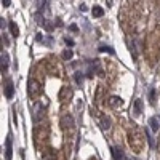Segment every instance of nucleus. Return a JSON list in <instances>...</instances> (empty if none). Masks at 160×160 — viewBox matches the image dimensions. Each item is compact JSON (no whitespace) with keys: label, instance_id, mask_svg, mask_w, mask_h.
Masks as SVG:
<instances>
[{"label":"nucleus","instance_id":"obj_16","mask_svg":"<svg viewBox=\"0 0 160 160\" xmlns=\"http://www.w3.org/2000/svg\"><path fill=\"white\" fill-rule=\"evenodd\" d=\"M82 80H83V75H82L80 72H77L75 74V82H77V83H82Z\"/></svg>","mask_w":160,"mask_h":160},{"label":"nucleus","instance_id":"obj_8","mask_svg":"<svg viewBox=\"0 0 160 160\" xmlns=\"http://www.w3.org/2000/svg\"><path fill=\"white\" fill-rule=\"evenodd\" d=\"M109 104H111L112 107H118V106L123 104V101H122V98H118V96H112L111 99H109Z\"/></svg>","mask_w":160,"mask_h":160},{"label":"nucleus","instance_id":"obj_21","mask_svg":"<svg viewBox=\"0 0 160 160\" xmlns=\"http://www.w3.org/2000/svg\"><path fill=\"white\" fill-rule=\"evenodd\" d=\"M35 40H37V42H40V40H43V34H37V37H35Z\"/></svg>","mask_w":160,"mask_h":160},{"label":"nucleus","instance_id":"obj_24","mask_svg":"<svg viewBox=\"0 0 160 160\" xmlns=\"http://www.w3.org/2000/svg\"><path fill=\"white\" fill-rule=\"evenodd\" d=\"M125 160H139V159H136V157H125Z\"/></svg>","mask_w":160,"mask_h":160},{"label":"nucleus","instance_id":"obj_13","mask_svg":"<svg viewBox=\"0 0 160 160\" xmlns=\"http://www.w3.org/2000/svg\"><path fill=\"white\" fill-rule=\"evenodd\" d=\"M74 56V53H72V50H70V48H67V50H64V51H63V59H70V58H72Z\"/></svg>","mask_w":160,"mask_h":160},{"label":"nucleus","instance_id":"obj_12","mask_svg":"<svg viewBox=\"0 0 160 160\" xmlns=\"http://www.w3.org/2000/svg\"><path fill=\"white\" fill-rule=\"evenodd\" d=\"M10 30H11L13 37H18L19 29H18V26H16V23H10Z\"/></svg>","mask_w":160,"mask_h":160},{"label":"nucleus","instance_id":"obj_2","mask_svg":"<svg viewBox=\"0 0 160 160\" xmlns=\"http://www.w3.org/2000/svg\"><path fill=\"white\" fill-rule=\"evenodd\" d=\"M61 127L63 128H72L74 127V117L72 115H69V114H66V115H63L61 117Z\"/></svg>","mask_w":160,"mask_h":160},{"label":"nucleus","instance_id":"obj_1","mask_svg":"<svg viewBox=\"0 0 160 160\" xmlns=\"http://www.w3.org/2000/svg\"><path fill=\"white\" fill-rule=\"evenodd\" d=\"M27 91H29L30 98H39L40 93H42V87H40V83L37 80H29V88H27Z\"/></svg>","mask_w":160,"mask_h":160},{"label":"nucleus","instance_id":"obj_6","mask_svg":"<svg viewBox=\"0 0 160 160\" xmlns=\"http://www.w3.org/2000/svg\"><path fill=\"white\" fill-rule=\"evenodd\" d=\"M8 63H10V56H8V53L2 51V66H0V69H2V74L5 72L6 69H8Z\"/></svg>","mask_w":160,"mask_h":160},{"label":"nucleus","instance_id":"obj_3","mask_svg":"<svg viewBox=\"0 0 160 160\" xmlns=\"http://www.w3.org/2000/svg\"><path fill=\"white\" fill-rule=\"evenodd\" d=\"M13 157V147H11V138H6V142H5V159L6 160H11Z\"/></svg>","mask_w":160,"mask_h":160},{"label":"nucleus","instance_id":"obj_17","mask_svg":"<svg viewBox=\"0 0 160 160\" xmlns=\"http://www.w3.org/2000/svg\"><path fill=\"white\" fill-rule=\"evenodd\" d=\"M149 98H151V103H154V99H155V90L149 91Z\"/></svg>","mask_w":160,"mask_h":160},{"label":"nucleus","instance_id":"obj_10","mask_svg":"<svg viewBox=\"0 0 160 160\" xmlns=\"http://www.w3.org/2000/svg\"><path fill=\"white\" fill-rule=\"evenodd\" d=\"M142 112V101L141 99H136L135 101V114L139 115Z\"/></svg>","mask_w":160,"mask_h":160},{"label":"nucleus","instance_id":"obj_18","mask_svg":"<svg viewBox=\"0 0 160 160\" xmlns=\"http://www.w3.org/2000/svg\"><path fill=\"white\" fill-rule=\"evenodd\" d=\"M147 141H149V146H151V147H154V139H152V136L149 135V131H147Z\"/></svg>","mask_w":160,"mask_h":160},{"label":"nucleus","instance_id":"obj_15","mask_svg":"<svg viewBox=\"0 0 160 160\" xmlns=\"http://www.w3.org/2000/svg\"><path fill=\"white\" fill-rule=\"evenodd\" d=\"M45 5H47V0H37V6H39L40 11H42V10L45 8Z\"/></svg>","mask_w":160,"mask_h":160},{"label":"nucleus","instance_id":"obj_7","mask_svg":"<svg viewBox=\"0 0 160 160\" xmlns=\"http://www.w3.org/2000/svg\"><path fill=\"white\" fill-rule=\"evenodd\" d=\"M149 125H151L152 131H159V128H160V122L157 120V117H151V118H149Z\"/></svg>","mask_w":160,"mask_h":160},{"label":"nucleus","instance_id":"obj_22","mask_svg":"<svg viewBox=\"0 0 160 160\" xmlns=\"http://www.w3.org/2000/svg\"><path fill=\"white\" fill-rule=\"evenodd\" d=\"M80 10H82V11H87V5H85V3H82V5H80Z\"/></svg>","mask_w":160,"mask_h":160},{"label":"nucleus","instance_id":"obj_20","mask_svg":"<svg viewBox=\"0 0 160 160\" xmlns=\"http://www.w3.org/2000/svg\"><path fill=\"white\" fill-rule=\"evenodd\" d=\"M64 42H66V43H67V45H69V47H72V45H74V40H72V39H67V37H66V39H64Z\"/></svg>","mask_w":160,"mask_h":160},{"label":"nucleus","instance_id":"obj_9","mask_svg":"<svg viewBox=\"0 0 160 160\" xmlns=\"http://www.w3.org/2000/svg\"><path fill=\"white\" fill-rule=\"evenodd\" d=\"M91 13H93L94 18H101V16H104V10L101 8V6H93V10H91Z\"/></svg>","mask_w":160,"mask_h":160},{"label":"nucleus","instance_id":"obj_4","mask_svg":"<svg viewBox=\"0 0 160 160\" xmlns=\"http://www.w3.org/2000/svg\"><path fill=\"white\" fill-rule=\"evenodd\" d=\"M13 94H15V87H13V82L11 80H6V85H5V96L8 98V99H11Z\"/></svg>","mask_w":160,"mask_h":160},{"label":"nucleus","instance_id":"obj_5","mask_svg":"<svg viewBox=\"0 0 160 160\" xmlns=\"http://www.w3.org/2000/svg\"><path fill=\"white\" fill-rule=\"evenodd\" d=\"M111 152H112V157H114V160H125L123 152H122L120 147H111Z\"/></svg>","mask_w":160,"mask_h":160},{"label":"nucleus","instance_id":"obj_19","mask_svg":"<svg viewBox=\"0 0 160 160\" xmlns=\"http://www.w3.org/2000/svg\"><path fill=\"white\" fill-rule=\"evenodd\" d=\"M2 5L5 6V8H8V6L11 5V0H2Z\"/></svg>","mask_w":160,"mask_h":160},{"label":"nucleus","instance_id":"obj_14","mask_svg":"<svg viewBox=\"0 0 160 160\" xmlns=\"http://www.w3.org/2000/svg\"><path fill=\"white\" fill-rule=\"evenodd\" d=\"M101 123H103V128H104V130H109V128H111V120H109L107 117H103V118H101Z\"/></svg>","mask_w":160,"mask_h":160},{"label":"nucleus","instance_id":"obj_23","mask_svg":"<svg viewBox=\"0 0 160 160\" xmlns=\"http://www.w3.org/2000/svg\"><path fill=\"white\" fill-rule=\"evenodd\" d=\"M70 30H74V32H75V30H77V26L72 24V26H70Z\"/></svg>","mask_w":160,"mask_h":160},{"label":"nucleus","instance_id":"obj_11","mask_svg":"<svg viewBox=\"0 0 160 160\" xmlns=\"http://www.w3.org/2000/svg\"><path fill=\"white\" fill-rule=\"evenodd\" d=\"M99 51H101V53L107 51L109 54H115V50L111 48V47H107V45H101V47H99Z\"/></svg>","mask_w":160,"mask_h":160}]
</instances>
